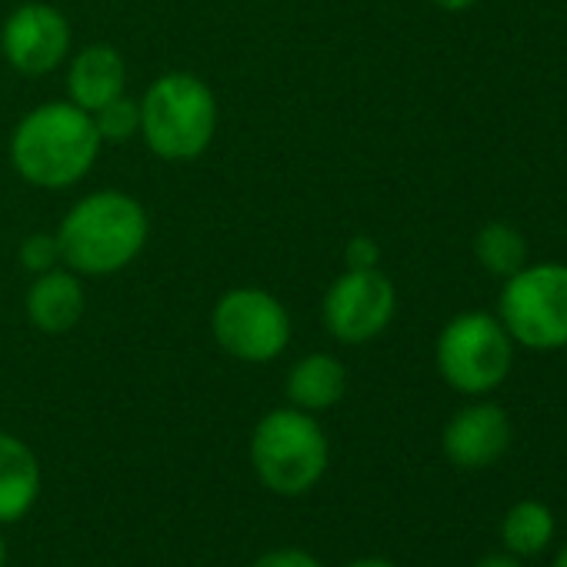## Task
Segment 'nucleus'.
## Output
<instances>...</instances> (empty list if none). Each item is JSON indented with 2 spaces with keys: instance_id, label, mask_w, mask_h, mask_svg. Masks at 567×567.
Wrapping results in <instances>:
<instances>
[{
  "instance_id": "1",
  "label": "nucleus",
  "mask_w": 567,
  "mask_h": 567,
  "mask_svg": "<svg viewBox=\"0 0 567 567\" xmlns=\"http://www.w3.org/2000/svg\"><path fill=\"white\" fill-rule=\"evenodd\" d=\"M101 144L94 114L71 101H48L18 121L11 134V164L28 184L61 190L91 174Z\"/></svg>"
},
{
  "instance_id": "2",
  "label": "nucleus",
  "mask_w": 567,
  "mask_h": 567,
  "mask_svg": "<svg viewBox=\"0 0 567 567\" xmlns=\"http://www.w3.org/2000/svg\"><path fill=\"white\" fill-rule=\"evenodd\" d=\"M147 210L124 190L81 197L58 227L61 260L81 277H107L137 260L147 244Z\"/></svg>"
},
{
  "instance_id": "3",
  "label": "nucleus",
  "mask_w": 567,
  "mask_h": 567,
  "mask_svg": "<svg viewBox=\"0 0 567 567\" xmlns=\"http://www.w3.org/2000/svg\"><path fill=\"white\" fill-rule=\"evenodd\" d=\"M331 464V444L315 414L301 408L267 411L250 434V467L277 497L315 491Z\"/></svg>"
},
{
  "instance_id": "4",
  "label": "nucleus",
  "mask_w": 567,
  "mask_h": 567,
  "mask_svg": "<svg viewBox=\"0 0 567 567\" xmlns=\"http://www.w3.org/2000/svg\"><path fill=\"white\" fill-rule=\"evenodd\" d=\"M217 134L214 91L184 71L157 78L141 101V137L161 161H194Z\"/></svg>"
},
{
  "instance_id": "5",
  "label": "nucleus",
  "mask_w": 567,
  "mask_h": 567,
  "mask_svg": "<svg viewBox=\"0 0 567 567\" xmlns=\"http://www.w3.org/2000/svg\"><path fill=\"white\" fill-rule=\"evenodd\" d=\"M437 374L464 398H484L497 391L514 368V341L487 311H464L451 318L434 344Z\"/></svg>"
},
{
  "instance_id": "6",
  "label": "nucleus",
  "mask_w": 567,
  "mask_h": 567,
  "mask_svg": "<svg viewBox=\"0 0 567 567\" xmlns=\"http://www.w3.org/2000/svg\"><path fill=\"white\" fill-rule=\"evenodd\" d=\"M497 321L514 344L527 351L567 348V264H524L504 280Z\"/></svg>"
},
{
  "instance_id": "7",
  "label": "nucleus",
  "mask_w": 567,
  "mask_h": 567,
  "mask_svg": "<svg viewBox=\"0 0 567 567\" xmlns=\"http://www.w3.org/2000/svg\"><path fill=\"white\" fill-rule=\"evenodd\" d=\"M214 341L244 364H267L291 344V315L264 288H234L210 315Z\"/></svg>"
},
{
  "instance_id": "8",
  "label": "nucleus",
  "mask_w": 567,
  "mask_h": 567,
  "mask_svg": "<svg viewBox=\"0 0 567 567\" xmlns=\"http://www.w3.org/2000/svg\"><path fill=\"white\" fill-rule=\"evenodd\" d=\"M398 311V291L378 267H348L324 295V328L341 344H368L388 331Z\"/></svg>"
},
{
  "instance_id": "9",
  "label": "nucleus",
  "mask_w": 567,
  "mask_h": 567,
  "mask_svg": "<svg viewBox=\"0 0 567 567\" xmlns=\"http://www.w3.org/2000/svg\"><path fill=\"white\" fill-rule=\"evenodd\" d=\"M0 51L14 71L28 78H44L58 71L71 54V24L58 8L31 0L4 21Z\"/></svg>"
},
{
  "instance_id": "10",
  "label": "nucleus",
  "mask_w": 567,
  "mask_h": 567,
  "mask_svg": "<svg viewBox=\"0 0 567 567\" xmlns=\"http://www.w3.org/2000/svg\"><path fill=\"white\" fill-rule=\"evenodd\" d=\"M511 417L494 401H471L451 414L441 434L444 457L461 471H484L511 447Z\"/></svg>"
},
{
  "instance_id": "11",
  "label": "nucleus",
  "mask_w": 567,
  "mask_h": 567,
  "mask_svg": "<svg viewBox=\"0 0 567 567\" xmlns=\"http://www.w3.org/2000/svg\"><path fill=\"white\" fill-rule=\"evenodd\" d=\"M28 318L44 334H68L84 318V284L71 267H51L28 288Z\"/></svg>"
},
{
  "instance_id": "12",
  "label": "nucleus",
  "mask_w": 567,
  "mask_h": 567,
  "mask_svg": "<svg viewBox=\"0 0 567 567\" xmlns=\"http://www.w3.org/2000/svg\"><path fill=\"white\" fill-rule=\"evenodd\" d=\"M124 84H127L124 58L111 44H91L71 61L68 94H71V104H78L87 114H94L104 104H111L114 97H121Z\"/></svg>"
},
{
  "instance_id": "13",
  "label": "nucleus",
  "mask_w": 567,
  "mask_h": 567,
  "mask_svg": "<svg viewBox=\"0 0 567 567\" xmlns=\"http://www.w3.org/2000/svg\"><path fill=\"white\" fill-rule=\"evenodd\" d=\"M41 494L38 454L14 434L0 431V524L21 520Z\"/></svg>"
},
{
  "instance_id": "14",
  "label": "nucleus",
  "mask_w": 567,
  "mask_h": 567,
  "mask_svg": "<svg viewBox=\"0 0 567 567\" xmlns=\"http://www.w3.org/2000/svg\"><path fill=\"white\" fill-rule=\"evenodd\" d=\"M284 391H288L291 408H301L308 414L331 411L348 394V368L334 354H308L288 371Z\"/></svg>"
},
{
  "instance_id": "15",
  "label": "nucleus",
  "mask_w": 567,
  "mask_h": 567,
  "mask_svg": "<svg viewBox=\"0 0 567 567\" xmlns=\"http://www.w3.org/2000/svg\"><path fill=\"white\" fill-rule=\"evenodd\" d=\"M557 520L544 501H517L501 520V544L514 557H537L554 540Z\"/></svg>"
},
{
  "instance_id": "16",
  "label": "nucleus",
  "mask_w": 567,
  "mask_h": 567,
  "mask_svg": "<svg viewBox=\"0 0 567 567\" xmlns=\"http://www.w3.org/2000/svg\"><path fill=\"white\" fill-rule=\"evenodd\" d=\"M474 257L477 264L491 274V277H514L524 264H530L527 257V237L504 220H491L474 234Z\"/></svg>"
},
{
  "instance_id": "17",
  "label": "nucleus",
  "mask_w": 567,
  "mask_h": 567,
  "mask_svg": "<svg viewBox=\"0 0 567 567\" xmlns=\"http://www.w3.org/2000/svg\"><path fill=\"white\" fill-rule=\"evenodd\" d=\"M94 124H97L101 141L124 144L141 131V104L121 94L111 104H104L101 111H94Z\"/></svg>"
},
{
  "instance_id": "18",
  "label": "nucleus",
  "mask_w": 567,
  "mask_h": 567,
  "mask_svg": "<svg viewBox=\"0 0 567 567\" xmlns=\"http://www.w3.org/2000/svg\"><path fill=\"white\" fill-rule=\"evenodd\" d=\"M18 260L31 274H44V270L58 267V260H61L58 234H31V237H24L21 250H18Z\"/></svg>"
},
{
  "instance_id": "19",
  "label": "nucleus",
  "mask_w": 567,
  "mask_h": 567,
  "mask_svg": "<svg viewBox=\"0 0 567 567\" xmlns=\"http://www.w3.org/2000/svg\"><path fill=\"white\" fill-rule=\"evenodd\" d=\"M250 567H324L311 550H301V547H277V550H267L260 554Z\"/></svg>"
},
{
  "instance_id": "20",
  "label": "nucleus",
  "mask_w": 567,
  "mask_h": 567,
  "mask_svg": "<svg viewBox=\"0 0 567 567\" xmlns=\"http://www.w3.org/2000/svg\"><path fill=\"white\" fill-rule=\"evenodd\" d=\"M344 260H348V267H378V260H381V247H378V240H374V237L358 234V237H351V240H348V247H344Z\"/></svg>"
},
{
  "instance_id": "21",
  "label": "nucleus",
  "mask_w": 567,
  "mask_h": 567,
  "mask_svg": "<svg viewBox=\"0 0 567 567\" xmlns=\"http://www.w3.org/2000/svg\"><path fill=\"white\" fill-rule=\"evenodd\" d=\"M474 567H524V564L514 554H491V557H481Z\"/></svg>"
},
{
  "instance_id": "22",
  "label": "nucleus",
  "mask_w": 567,
  "mask_h": 567,
  "mask_svg": "<svg viewBox=\"0 0 567 567\" xmlns=\"http://www.w3.org/2000/svg\"><path fill=\"white\" fill-rule=\"evenodd\" d=\"M434 8H441V11H447V14H461V11H471L477 0H431Z\"/></svg>"
},
{
  "instance_id": "23",
  "label": "nucleus",
  "mask_w": 567,
  "mask_h": 567,
  "mask_svg": "<svg viewBox=\"0 0 567 567\" xmlns=\"http://www.w3.org/2000/svg\"><path fill=\"white\" fill-rule=\"evenodd\" d=\"M344 567H398V564L388 560V557H358V560H351Z\"/></svg>"
},
{
  "instance_id": "24",
  "label": "nucleus",
  "mask_w": 567,
  "mask_h": 567,
  "mask_svg": "<svg viewBox=\"0 0 567 567\" xmlns=\"http://www.w3.org/2000/svg\"><path fill=\"white\" fill-rule=\"evenodd\" d=\"M0 567H8V540H4V530H0Z\"/></svg>"
},
{
  "instance_id": "25",
  "label": "nucleus",
  "mask_w": 567,
  "mask_h": 567,
  "mask_svg": "<svg viewBox=\"0 0 567 567\" xmlns=\"http://www.w3.org/2000/svg\"><path fill=\"white\" fill-rule=\"evenodd\" d=\"M550 567H567V544L557 550V557H554V564H550Z\"/></svg>"
}]
</instances>
